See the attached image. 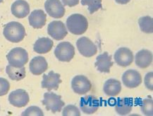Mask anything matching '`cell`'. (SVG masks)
Listing matches in <instances>:
<instances>
[{"instance_id":"obj_1","label":"cell","mask_w":153,"mask_h":116,"mask_svg":"<svg viewBox=\"0 0 153 116\" xmlns=\"http://www.w3.org/2000/svg\"><path fill=\"white\" fill-rule=\"evenodd\" d=\"M66 28L72 34H83L88 28V19L80 13H74L66 19Z\"/></svg>"},{"instance_id":"obj_2","label":"cell","mask_w":153,"mask_h":116,"mask_svg":"<svg viewBox=\"0 0 153 116\" xmlns=\"http://www.w3.org/2000/svg\"><path fill=\"white\" fill-rule=\"evenodd\" d=\"M3 34L7 40L11 43H19L25 36V29L21 23L12 21L8 23L4 28Z\"/></svg>"},{"instance_id":"obj_3","label":"cell","mask_w":153,"mask_h":116,"mask_svg":"<svg viewBox=\"0 0 153 116\" xmlns=\"http://www.w3.org/2000/svg\"><path fill=\"white\" fill-rule=\"evenodd\" d=\"M7 59L10 65L20 68L28 62V52L22 48H14L9 51Z\"/></svg>"},{"instance_id":"obj_4","label":"cell","mask_w":153,"mask_h":116,"mask_svg":"<svg viewBox=\"0 0 153 116\" xmlns=\"http://www.w3.org/2000/svg\"><path fill=\"white\" fill-rule=\"evenodd\" d=\"M42 103L45 106L47 111H52L53 113L60 112L65 105L61 96L52 92H47L44 94V99Z\"/></svg>"},{"instance_id":"obj_5","label":"cell","mask_w":153,"mask_h":116,"mask_svg":"<svg viewBox=\"0 0 153 116\" xmlns=\"http://www.w3.org/2000/svg\"><path fill=\"white\" fill-rule=\"evenodd\" d=\"M56 58L61 62H70L75 55V48L69 42H62L54 50Z\"/></svg>"},{"instance_id":"obj_6","label":"cell","mask_w":153,"mask_h":116,"mask_svg":"<svg viewBox=\"0 0 153 116\" xmlns=\"http://www.w3.org/2000/svg\"><path fill=\"white\" fill-rule=\"evenodd\" d=\"M76 46L80 54L85 58H91L97 52V46L91 39L85 36L78 39Z\"/></svg>"},{"instance_id":"obj_7","label":"cell","mask_w":153,"mask_h":116,"mask_svg":"<svg viewBox=\"0 0 153 116\" xmlns=\"http://www.w3.org/2000/svg\"><path fill=\"white\" fill-rule=\"evenodd\" d=\"M71 88L76 94L83 95L91 91L92 84L84 75H77L72 79Z\"/></svg>"},{"instance_id":"obj_8","label":"cell","mask_w":153,"mask_h":116,"mask_svg":"<svg viewBox=\"0 0 153 116\" xmlns=\"http://www.w3.org/2000/svg\"><path fill=\"white\" fill-rule=\"evenodd\" d=\"M100 106V101L95 96L89 95L80 99V109L82 112L88 115H91L97 112Z\"/></svg>"},{"instance_id":"obj_9","label":"cell","mask_w":153,"mask_h":116,"mask_svg":"<svg viewBox=\"0 0 153 116\" xmlns=\"http://www.w3.org/2000/svg\"><path fill=\"white\" fill-rule=\"evenodd\" d=\"M134 60L133 52L128 48H119L114 53V60L116 63L122 67H126L133 63Z\"/></svg>"},{"instance_id":"obj_10","label":"cell","mask_w":153,"mask_h":116,"mask_svg":"<svg viewBox=\"0 0 153 116\" xmlns=\"http://www.w3.org/2000/svg\"><path fill=\"white\" fill-rule=\"evenodd\" d=\"M48 33L52 38L56 40H61L67 35L68 31L62 21H54L49 23Z\"/></svg>"},{"instance_id":"obj_11","label":"cell","mask_w":153,"mask_h":116,"mask_svg":"<svg viewBox=\"0 0 153 116\" xmlns=\"http://www.w3.org/2000/svg\"><path fill=\"white\" fill-rule=\"evenodd\" d=\"M45 9L49 16L55 19H60L65 14V8L60 0H47Z\"/></svg>"},{"instance_id":"obj_12","label":"cell","mask_w":153,"mask_h":116,"mask_svg":"<svg viewBox=\"0 0 153 116\" xmlns=\"http://www.w3.org/2000/svg\"><path fill=\"white\" fill-rule=\"evenodd\" d=\"M30 101L28 94L23 89H17L11 92L9 96L10 104L17 108L24 107Z\"/></svg>"},{"instance_id":"obj_13","label":"cell","mask_w":153,"mask_h":116,"mask_svg":"<svg viewBox=\"0 0 153 116\" xmlns=\"http://www.w3.org/2000/svg\"><path fill=\"white\" fill-rule=\"evenodd\" d=\"M122 82L126 87L130 88H136L142 83V76L138 71L128 70L123 74Z\"/></svg>"},{"instance_id":"obj_14","label":"cell","mask_w":153,"mask_h":116,"mask_svg":"<svg viewBox=\"0 0 153 116\" xmlns=\"http://www.w3.org/2000/svg\"><path fill=\"white\" fill-rule=\"evenodd\" d=\"M61 75L55 73L54 71H50L48 74H43V79L41 86L43 88H47L48 91L51 90H57L59 84L62 83Z\"/></svg>"},{"instance_id":"obj_15","label":"cell","mask_w":153,"mask_h":116,"mask_svg":"<svg viewBox=\"0 0 153 116\" xmlns=\"http://www.w3.org/2000/svg\"><path fill=\"white\" fill-rule=\"evenodd\" d=\"M113 64L114 62L111 60V55L107 52H105L97 57L95 66L99 72L103 73H109L110 69Z\"/></svg>"},{"instance_id":"obj_16","label":"cell","mask_w":153,"mask_h":116,"mask_svg":"<svg viewBox=\"0 0 153 116\" xmlns=\"http://www.w3.org/2000/svg\"><path fill=\"white\" fill-rule=\"evenodd\" d=\"M29 67L33 74L40 75L48 69V63L44 57L37 56L31 60Z\"/></svg>"},{"instance_id":"obj_17","label":"cell","mask_w":153,"mask_h":116,"mask_svg":"<svg viewBox=\"0 0 153 116\" xmlns=\"http://www.w3.org/2000/svg\"><path fill=\"white\" fill-rule=\"evenodd\" d=\"M11 11L14 16L18 19H23L30 13V6L25 0H17L11 5Z\"/></svg>"},{"instance_id":"obj_18","label":"cell","mask_w":153,"mask_h":116,"mask_svg":"<svg viewBox=\"0 0 153 116\" xmlns=\"http://www.w3.org/2000/svg\"><path fill=\"white\" fill-rule=\"evenodd\" d=\"M152 53L148 50H140L135 56V62L136 65L141 69L148 68L152 62Z\"/></svg>"},{"instance_id":"obj_19","label":"cell","mask_w":153,"mask_h":116,"mask_svg":"<svg viewBox=\"0 0 153 116\" xmlns=\"http://www.w3.org/2000/svg\"><path fill=\"white\" fill-rule=\"evenodd\" d=\"M28 21L33 28L36 29L42 28L46 23L47 16L44 11L37 9L31 12L28 17Z\"/></svg>"},{"instance_id":"obj_20","label":"cell","mask_w":153,"mask_h":116,"mask_svg":"<svg viewBox=\"0 0 153 116\" xmlns=\"http://www.w3.org/2000/svg\"><path fill=\"white\" fill-rule=\"evenodd\" d=\"M122 89L121 84L119 80L109 79L105 82L103 86V91L107 96L114 97L120 94Z\"/></svg>"},{"instance_id":"obj_21","label":"cell","mask_w":153,"mask_h":116,"mask_svg":"<svg viewBox=\"0 0 153 116\" xmlns=\"http://www.w3.org/2000/svg\"><path fill=\"white\" fill-rule=\"evenodd\" d=\"M133 100L131 98H122L117 99L115 105V111L119 115H126L132 111Z\"/></svg>"},{"instance_id":"obj_22","label":"cell","mask_w":153,"mask_h":116,"mask_svg":"<svg viewBox=\"0 0 153 116\" xmlns=\"http://www.w3.org/2000/svg\"><path fill=\"white\" fill-rule=\"evenodd\" d=\"M53 45L54 43L50 38L43 37L35 41L33 46V50L38 54H45L52 50Z\"/></svg>"},{"instance_id":"obj_23","label":"cell","mask_w":153,"mask_h":116,"mask_svg":"<svg viewBox=\"0 0 153 116\" xmlns=\"http://www.w3.org/2000/svg\"><path fill=\"white\" fill-rule=\"evenodd\" d=\"M6 72H7L9 77L11 80H14V81L22 80L23 79L25 78V74H26L25 68L24 67L17 68L10 65V64H8L7 67H6Z\"/></svg>"},{"instance_id":"obj_24","label":"cell","mask_w":153,"mask_h":116,"mask_svg":"<svg viewBox=\"0 0 153 116\" xmlns=\"http://www.w3.org/2000/svg\"><path fill=\"white\" fill-rule=\"evenodd\" d=\"M138 24L143 32L146 33H153V19L150 16L140 17L138 19Z\"/></svg>"},{"instance_id":"obj_25","label":"cell","mask_w":153,"mask_h":116,"mask_svg":"<svg viewBox=\"0 0 153 116\" xmlns=\"http://www.w3.org/2000/svg\"><path fill=\"white\" fill-rule=\"evenodd\" d=\"M139 105L142 113L145 115L152 116L153 115V101L152 98L149 97L140 101Z\"/></svg>"},{"instance_id":"obj_26","label":"cell","mask_w":153,"mask_h":116,"mask_svg":"<svg viewBox=\"0 0 153 116\" xmlns=\"http://www.w3.org/2000/svg\"><path fill=\"white\" fill-rule=\"evenodd\" d=\"M81 4L88 6V11L91 14H93L99 9H102V0H81Z\"/></svg>"},{"instance_id":"obj_27","label":"cell","mask_w":153,"mask_h":116,"mask_svg":"<svg viewBox=\"0 0 153 116\" xmlns=\"http://www.w3.org/2000/svg\"><path fill=\"white\" fill-rule=\"evenodd\" d=\"M62 115L64 116H80V112L79 109L74 105H68L64 107L62 111Z\"/></svg>"},{"instance_id":"obj_28","label":"cell","mask_w":153,"mask_h":116,"mask_svg":"<svg viewBox=\"0 0 153 116\" xmlns=\"http://www.w3.org/2000/svg\"><path fill=\"white\" fill-rule=\"evenodd\" d=\"M22 115L23 116H31V115H35V116H43L44 115V113L38 106H30L28 107V109H25L22 113Z\"/></svg>"},{"instance_id":"obj_29","label":"cell","mask_w":153,"mask_h":116,"mask_svg":"<svg viewBox=\"0 0 153 116\" xmlns=\"http://www.w3.org/2000/svg\"><path fill=\"white\" fill-rule=\"evenodd\" d=\"M10 89V84L4 78L0 77V96L7 94Z\"/></svg>"},{"instance_id":"obj_30","label":"cell","mask_w":153,"mask_h":116,"mask_svg":"<svg viewBox=\"0 0 153 116\" xmlns=\"http://www.w3.org/2000/svg\"><path fill=\"white\" fill-rule=\"evenodd\" d=\"M153 72H150L146 74L144 78V84L146 87L150 91L153 90Z\"/></svg>"},{"instance_id":"obj_31","label":"cell","mask_w":153,"mask_h":116,"mask_svg":"<svg viewBox=\"0 0 153 116\" xmlns=\"http://www.w3.org/2000/svg\"><path fill=\"white\" fill-rule=\"evenodd\" d=\"M62 1L64 5L68 6V7H73L78 4L80 0H62Z\"/></svg>"},{"instance_id":"obj_32","label":"cell","mask_w":153,"mask_h":116,"mask_svg":"<svg viewBox=\"0 0 153 116\" xmlns=\"http://www.w3.org/2000/svg\"><path fill=\"white\" fill-rule=\"evenodd\" d=\"M116 2L119 4H126L131 0H115Z\"/></svg>"},{"instance_id":"obj_33","label":"cell","mask_w":153,"mask_h":116,"mask_svg":"<svg viewBox=\"0 0 153 116\" xmlns=\"http://www.w3.org/2000/svg\"><path fill=\"white\" fill-rule=\"evenodd\" d=\"M3 1H4V0H0V3H1V2H2Z\"/></svg>"}]
</instances>
